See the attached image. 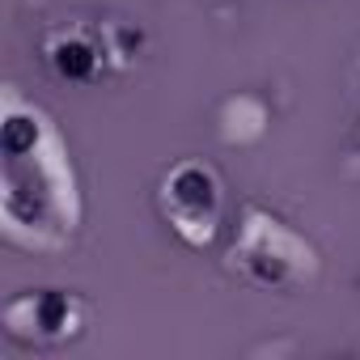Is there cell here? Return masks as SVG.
<instances>
[{"instance_id": "1", "label": "cell", "mask_w": 360, "mask_h": 360, "mask_svg": "<svg viewBox=\"0 0 360 360\" xmlns=\"http://www.w3.org/2000/svg\"><path fill=\"white\" fill-rule=\"evenodd\" d=\"M81 178L60 123L18 85L0 94V229L30 255H64L81 229Z\"/></svg>"}, {"instance_id": "2", "label": "cell", "mask_w": 360, "mask_h": 360, "mask_svg": "<svg viewBox=\"0 0 360 360\" xmlns=\"http://www.w3.org/2000/svg\"><path fill=\"white\" fill-rule=\"evenodd\" d=\"M148 51V30L123 13H81L47 26L39 34V64L51 81L72 89H94L102 81L127 77Z\"/></svg>"}, {"instance_id": "3", "label": "cell", "mask_w": 360, "mask_h": 360, "mask_svg": "<svg viewBox=\"0 0 360 360\" xmlns=\"http://www.w3.org/2000/svg\"><path fill=\"white\" fill-rule=\"evenodd\" d=\"M225 271L259 292H301L322 276L318 246L263 204H242Z\"/></svg>"}, {"instance_id": "4", "label": "cell", "mask_w": 360, "mask_h": 360, "mask_svg": "<svg viewBox=\"0 0 360 360\" xmlns=\"http://www.w3.org/2000/svg\"><path fill=\"white\" fill-rule=\"evenodd\" d=\"M153 204L187 250H208L225 229V178L204 157H178L157 174Z\"/></svg>"}, {"instance_id": "5", "label": "cell", "mask_w": 360, "mask_h": 360, "mask_svg": "<svg viewBox=\"0 0 360 360\" xmlns=\"http://www.w3.org/2000/svg\"><path fill=\"white\" fill-rule=\"evenodd\" d=\"M94 305L77 288H22L0 305V330L22 347H68L89 330Z\"/></svg>"}, {"instance_id": "6", "label": "cell", "mask_w": 360, "mask_h": 360, "mask_svg": "<svg viewBox=\"0 0 360 360\" xmlns=\"http://www.w3.org/2000/svg\"><path fill=\"white\" fill-rule=\"evenodd\" d=\"M267 131H271V106H267L259 94L242 89V94H229V98L217 106V136H221V144H229V148H250V144H259Z\"/></svg>"}, {"instance_id": "7", "label": "cell", "mask_w": 360, "mask_h": 360, "mask_svg": "<svg viewBox=\"0 0 360 360\" xmlns=\"http://www.w3.org/2000/svg\"><path fill=\"white\" fill-rule=\"evenodd\" d=\"M356 140H360V119H356Z\"/></svg>"}]
</instances>
